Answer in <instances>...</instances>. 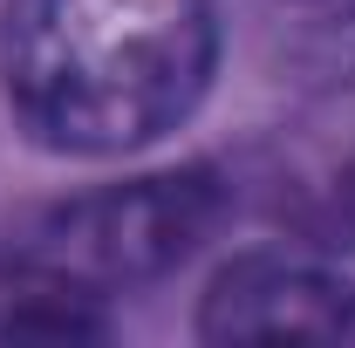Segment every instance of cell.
Listing matches in <instances>:
<instances>
[{
  "label": "cell",
  "instance_id": "6da1fadb",
  "mask_svg": "<svg viewBox=\"0 0 355 348\" xmlns=\"http://www.w3.org/2000/svg\"><path fill=\"white\" fill-rule=\"evenodd\" d=\"M219 62L212 0H7L0 89L14 123L69 157H123L178 130Z\"/></svg>",
  "mask_w": 355,
  "mask_h": 348
},
{
  "label": "cell",
  "instance_id": "7a4b0ae2",
  "mask_svg": "<svg viewBox=\"0 0 355 348\" xmlns=\"http://www.w3.org/2000/svg\"><path fill=\"white\" fill-rule=\"evenodd\" d=\"M219 218V184L212 171H171L137 177L69 198L35 225L28 239V273H42L48 294H96V287H137L178 266Z\"/></svg>",
  "mask_w": 355,
  "mask_h": 348
},
{
  "label": "cell",
  "instance_id": "3957f363",
  "mask_svg": "<svg viewBox=\"0 0 355 348\" xmlns=\"http://www.w3.org/2000/svg\"><path fill=\"white\" fill-rule=\"evenodd\" d=\"M205 342H335L355 335V287L287 253H246L212 280L198 307Z\"/></svg>",
  "mask_w": 355,
  "mask_h": 348
},
{
  "label": "cell",
  "instance_id": "277c9868",
  "mask_svg": "<svg viewBox=\"0 0 355 348\" xmlns=\"http://www.w3.org/2000/svg\"><path fill=\"white\" fill-rule=\"evenodd\" d=\"M342 218H349V232H355V171L342 177Z\"/></svg>",
  "mask_w": 355,
  "mask_h": 348
}]
</instances>
